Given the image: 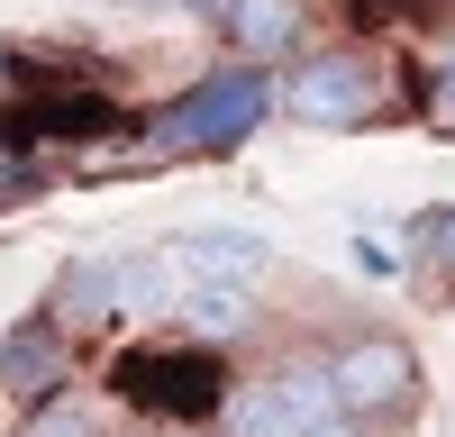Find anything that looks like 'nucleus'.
Segmentation results:
<instances>
[{
    "instance_id": "f8f14e48",
    "label": "nucleus",
    "mask_w": 455,
    "mask_h": 437,
    "mask_svg": "<svg viewBox=\"0 0 455 437\" xmlns=\"http://www.w3.org/2000/svg\"><path fill=\"white\" fill-rule=\"evenodd\" d=\"M410 255H428V265H455V201H437V210L410 218Z\"/></svg>"
},
{
    "instance_id": "f257e3e1",
    "label": "nucleus",
    "mask_w": 455,
    "mask_h": 437,
    "mask_svg": "<svg viewBox=\"0 0 455 437\" xmlns=\"http://www.w3.org/2000/svg\"><path fill=\"white\" fill-rule=\"evenodd\" d=\"M264 109H274V83H264L255 64H219V73H201L173 109H156L146 146H156V155H228V146L255 137Z\"/></svg>"
},
{
    "instance_id": "f3484780",
    "label": "nucleus",
    "mask_w": 455,
    "mask_h": 437,
    "mask_svg": "<svg viewBox=\"0 0 455 437\" xmlns=\"http://www.w3.org/2000/svg\"><path fill=\"white\" fill-rule=\"evenodd\" d=\"M0 346H10V328H0Z\"/></svg>"
},
{
    "instance_id": "7ed1b4c3",
    "label": "nucleus",
    "mask_w": 455,
    "mask_h": 437,
    "mask_svg": "<svg viewBox=\"0 0 455 437\" xmlns=\"http://www.w3.org/2000/svg\"><path fill=\"white\" fill-rule=\"evenodd\" d=\"M337 419V383H328V355H291L255 383H228V410L219 437H310Z\"/></svg>"
},
{
    "instance_id": "0eeeda50",
    "label": "nucleus",
    "mask_w": 455,
    "mask_h": 437,
    "mask_svg": "<svg viewBox=\"0 0 455 437\" xmlns=\"http://www.w3.org/2000/svg\"><path fill=\"white\" fill-rule=\"evenodd\" d=\"M64 364H73V338H64L55 319H28V328H10V346H0V392L36 410V401H55L73 383Z\"/></svg>"
},
{
    "instance_id": "423d86ee",
    "label": "nucleus",
    "mask_w": 455,
    "mask_h": 437,
    "mask_svg": "<svg viewBox=\"0 0 455 437\" xmlns=\"http://www.w3.org/2000/svg\"><path fill=\"white\" fill-rule=\"evenodd\" d=\"M164 255L182 265V282H237V291H255L264 274H274V246H264L255 228H182V237H164Z\"/></svg>"
},
{
    "instance_id": "ddd939ff",
    "label": "nucleus",
    "mask_w": 455,
    "mask_h": 437,
    "mask_svg": "<svg viewBox=\"0 0 455 437\" xmlns=\"http://www.w3.org/2000/svg\"><path fill=\"white\" fill-rule=\"evenodd\" d=\"M437 109H446V119H455V55L437 64Z\"/></svg>"
},
{
    "instance_id": "9b49d317",
    "label": "nucleus",
    "mask_w": 455,
    "mask_h": 437,
    "mask_svg": "<svg viewBox=\"0 0 455 437\" xmlns=\"http://www.w3.org/2000/svg\"><path fill=\"white\" fill-rule=\"evenodd\" d=\"M19 437H100V401L92 392H55V401H36V410H28V428Z\"/></svg>"
},
{
    "instance_id": "2eb2a0df",
    "label": "nucleus",
    "mask_w": 455,
    "mask_h": 437,
    "mask_svg": "<svg viewBox=\"0 0 455 437\" xmlns=\"http://www.w3.org/2000/svg\"><path fill=\"white\" fill-rule=\"evenodd\" d=\"M192 10H201V19H228V10H237V0H192Z\"/></svg>"
},
{
    "instance_id": "f03ea898",
    "label": "nucleus",
    "mask_w": 455,
    "mask_h": 437,
    "mask_svg": "<svg viewBox=\"0 0 455 437\" xmlns=\"http://www.w3.org/2000/svg\"><path fill=\"white\" fill-rule=\"evenodd\" d=\"M109 383H119L128 410L164 419V428H192V419H219V410H228L219 355L192 346V338H173V346H128L119 364H109Z\"/></svg>"
},
{
    "instance_id": "6e6552de",
    "label": "nucleus",
    "mask_w": 455,
    "mask_h": 437,
    "mask_svg": "<svg viewBox=\"0 0 455 437\" xmlns=\"http://www.w3.org/2000/svg\"><path fill=\"white\" fill-rule=\"evenodd\" d=\"M55 328H64V338H73V328H109V319H119V255H73V265L55 274V310H46Z\"/></svg>"
},
{
    "instance_id": "39448f33",
    "label": "nucleus",
    "mask_w": 455,
    "mask_h": 437,
    "mask_svg": "<svg viewBox=\"0 0 455 437\" xmlns=\"http://www.w3.org/2000/svg\"><path fill=\"white\" fill-rule=\"evenodd\" d=\"M328 383H337V419H401L410 401H419V355H410V338H392V328H364V338H347L328 355Z\"/></svg>"
},
{
    "instance_id": "9d476101",
    "label": "nucleus",
    "mask_w": 455,
    "mask_h": 437,
    "mask_svg": "<svg viewBox=\"0 0 455 437\" xmlns=\"http://www.w3.org/2000/svg\"><path fill=\"white\" fill-rule=\"evenodd\" d=\"M219 28H228V46H237V64L264 73V64H283L300 46V0H237Z\"/></svg>"
},
{
    "instance_id": "dca6fc26",
    "label": "nucleus",
    "mask_w": 455,
    "mask_h": 437,
    "mask_svg": "<svg viewBox=\"0 0 455 437\" xmlns=\"http://www.w3.org/2000/svg\"><path fill=\"white\" fill-rule=\"evenodd\" d=\"M146 437H182V428H146Z\"/></svg>"
},
{
    "instance_id": "1a4fd4ad",
    "label": "nucleus",
    "mask_w": 455,
    "mask_h": 437,
    "mask_svg": "<svg viewBox=\"0 0 455 437\" xmlns=\"http://www.w3.org/2000/svg\"><path fill=\"white\" fill-rule=\"evenodd\" d=\"M173 328H182V338H192V346H237L246 338V328H255V291H237V282H192V291H182V310H173Z\"/></svg>"
},
{
    "instance_id": "4468645a",
    "label": "nucleus",
    "mask_w": 455,
    "mask_h": 437,
    "mask_svg": "<svg viewBox=\"0 0 455 437\" xmlns=\"http://www.w3.org/2000/svg\"><path fill=\"white\" fill-rule=\"evenodd\" d=\"M310 437H364V428H355V419H328V428H310Z\"/></svg>"
},
{
    "instance_id": "20e7f679",
    "label": "nucleus",
    "mask_w": 455,
    "mask_h": 437,
    "mask_svg": "<svg viewBox=\"0 0 455 437\" xmlns=\"http://www.w3.org/2000/svg\"><path fill=\"white\" fill-rule=\"evenodd\" d=\"M274 100L291 109L300 128H373L392 109V91H383V64L373 55H355V46H328V55H300L283 83H274Z\"/></svg>"
}]
</instances>
